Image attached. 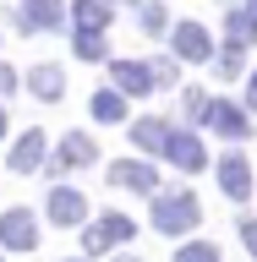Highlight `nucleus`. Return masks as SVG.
I'll list each match as a JSON object with an SVG mask.
<instances>
[{"mask_svg": "<svg viewBox=\"0 0 257 262\" xmlns=\"http://www.w3.org/2000/svg\"><path fill=\"white\" fill-rule=\"evenodd\" d=\"M77 55L82 60H104V38L98 33H77Z\"/></svg>", "mask_w": 257, "mask_h": 262, "instance_id": "nucleus-19", "label": "nucleus"}, {"mask_svg": "<svg viewBox=\"0 0 257 262\" xmlns=\"http://www.w3.org/2000/svg\"><path fill=\"white\" fill-rule=\"evenodd\" d=\"M246 16H252V22H257V0H252V6H246Z\"/></svg>", "mask_w": 257, "mask_h": 262, "instance_id": "nucleus-26", "label": "nucleus"}, {"mask_svg": "<svg viewBox=\"0 0 257 262\" xmlns=\"http://www.w3.org/2000/svg\"><path fill=\"white\" fill-rule=\"evenodd\" d=\"M110 180H115V186H126V191H159V175H153L148 164H137V159H121L110 169Z\"/></svg>", "mask_w": 257, "mask_h": 262, "instance_id": "nucleus-8", "label": "nucleus"}, {"mask_svg": "<svg viewBox=\"0 0 257 262\" xmlns=\"http://www.w3.org/2000/svg\"><path fill=\"white\" fill-rule=\"evenodd\" d=\"M213 66H219V77H235V71H241V55H235V49H225Z\"/></svg>", "mask_w": 257, "mask_h": 262, "instance_id": "nucleus-22", "label": "nucleus"}, {"mask_svg": "<svg viewBox=\"0 0 257 262\" xmlns=\"http://www.w3.org/2000/svg\"><path fill=\"white\" fill-rule=\"evenodd\" d=\"M203 120H208L219 137H230V142H241V137H246V110H241V104H225V98H219V104L203 110Z\"/></svg>", "mask_w": 257, "mask_h": 262, "instance_id": "nucleus-4", "label": "nucleus"}, {"mask_svg": "<svg viewBox=\"0 0 257 262\" xmlns=\"http://www.w3.org/2000/svg\"><path fill=\"white\" fill-rule=\"evenodd\" d=\"M175 55H181V60H208V55H213L208 33L197 28V22H181V28H175Z\"/></svg>", "mask_w": 257, "mask_h": 262, "instance_id": "nucleus-9", "label": "nucleus"}, {"mask_svg": "<svg viewBox=\"0 0 257 262\" xmlns=\"http://www.w3.org/2000/svg\"><path fill=\"white\" fill-rule=\"evenodd\" d=\"M11 88H16V77L6 71V66H0V93H11Z\"/></svg>", "mask_w": 257, "mask_h": 262, "instance_id": "nucleus-24", "label": "nucleus"}, {"mask_svg": "<svg viewBox=\"0 0 257 262\" xmlns=\"http://www.w3.org/2000/svg\"><path fill=\"white\" fill-rule=\"evenodd\" d=\"M38 164H44V137L28 131V137L11 147V169H16V175H28V169H38Z\"/></svg>", "mask_w": 257, "mask_h": 262, "instance_id": "nucleus-12", "label": "nucleus"}, {"mask_svg": "<svg viewBox=\"0 0 257 262\" xmlns=\"http://www.w3.org/2000/svg\"><path fill=\"white\" fill-rule=\"evenodd\" d=\"M115 88L121 93H153V77H148V66L143 60H115Z\"/></svg>", "mask_w": 257, "mask_h": 262, "instance_id": "nucleus-10", "label": "nucleus"}, {"mask_svg": "<svg viewBox=\"0 0 257 262\" xmlns=\"http://www.w3.org/2000/svg\"><path fill=\"white\" fill-rule=\"evenodd\" d=\"M175 262H219V251L197 241V246H181V257H175Z\"/></svg>", "mask_w": 257, "mask_h": 262, "instance_id": "nucleus-20", "label": "nucleus"}, {"mask_svg": "<svg viewBox=\"0 0 257 262\" xmlns=\"http://www.w3.org/2000/svg\"><path fill=\"white\" fill-rule=\"evenodd\" d=\"M219 186H225L230 202H246V196H252V169H246V159H235V153H230V159L219 164Z\"/></svg>", "mask_w": 257, "mask_h": 262, "instance_id": "nucleus-6", "label": "nucleus"}, {"mask_svg": "<svg viewBox=\"0 0 257 262\" xmlns=\"http://www.w3.org/2000/svg\"><path fill=\"white\" fill-rule=\"evenodd\" d=\"M225 28H230V49H235V55H241V49L257 38V22H252L246 11H230V22H225Z\"/></svg>", "mask_w": 257, "mask_h": 262, "instance_id": "nucleus-16", "label": "nucleus"}, {"mask_svg": "<svg viewBox=\"0 0 257 262\" xmlns=\"http://www.w3.org/2000/svg\"><path fill=\"white\" fill-rule=\"evenodd\" d=\"M197 219H203V208H197L192 191H159L153 196V229L159 235H186Z\"/></svg>", "mask_w": 257, "mask_h": 262, "instance_id": "nucleus-1", "label": "nucleus"}, {"mask_svg": "<svg viewBox=\"0 0 257 262\" xmlns=\"http://www.w3.org/2000/svg\"><path fill=\"white\" fill-rule=\"evenodd\" d=\"M131 235H137V224H131L126 213H104V219H98L88 235H82V246H88V251H110V246L131 241Z\"/></svg>", "mask_w": 257, "mask_h": 262, "instance_id": "nucleus-2", "label": "nucleus"}, {"mask_svg": "<svg viewBox=\"0 0 257 262\" xmlns=\"http://www.w3.org/2000/svg\"><path fill=\"white\" fill-rule=\"evenodd\" d=\"M143 28H148V33H164V6L148 0V6H143Z\"/></svg>", "mask_w": 257, "mask_h": 262, "instance_id": "nucleus-21", "label": "nucleus"}, {"mask_svg": "<svg viewBox=\"0 0 257 262\" xmlns=\"http://www.w3.org/2000/svg\"><path fill=\"white\" fill-rule=\"evenodd\" d=\"M131 137H137V147H159V153H164L170 126H164V120H137V131H131Z\"/></svg>", "mask_w": 257, "mask_h": 262, "instance_id": "nucleus-17", "label": "nucleus"}, {"mask_svg": "<svg viewBox=\"0 0 257 262\" xmlns=\"http://www.w3.org/2000/svg\"><path fill=\"white\" fill-rule=\"evenodd\" d=\"M28 88H33V93H38V98H61L66 77H61V71H55V66H33V71H28Z\"/></svg>", "mask_w": 257, "mask_h": 262, "instance_id": "nucleus-13", "label": "nucleus"}, {"mask_svg": "<svg viewBox=\"0 0 257 262\" xmlns=\"http://www.w3.org/2000/svg\"><path fill=\"white\" fill-rule=\"evenodd\" d=\"M49 219H55V224H82V219H88V202H82V191H71V186H55V191H49Z\"/></svg>", "mask_w": 257, "mask_h": 262, "instance_id": "nucleus-5", "label": "nucleus"}, {"mask_svg": "<svg viewBox=\"0 0 257 262\" xmlns=\"http://www.w3.org/2000/svg\"><path fill=\"white\" fill-rule=\"evenodd\" d=\"M0 137H6V115H0Z\"/></svg>", "mask_w": 257, "mask_h": 262, "instance_id": "nucleus-27", "label": "nucleus"}, {"mask_svg": "<svg viewBox=\"0 0 257 262\" xmlns=\"http://www.w3.org/2000/svg\"><path fill=\"white\" fill-rule=\"evenodd\" d=\"M71 11H77V28L82 33H98L104 22H110V6H104V0H77Z\"/></svg>", "mask_w": 257, "mask_h": 262, "instance_id": "nucleus-14", "label": "nucleus"}, {"mask_svg": "<svg viewBox=\"0 0 257 262\" xmlns=\"http://www.w3.org/2000/svg\"><path fill=\"white\" fill-rule=\"evenodd\" d=\"M61 164L71 169V164H93V137H82V131H71L61 142Z\"/></svg>", "mask_w": 257, "mask_h": 262, "instance_id": "nucleus-15", "label": "nucleus"}, {"mask_svg": "<svg viewBox=\"0 0 257 262\" xmlns=\"http://www.w3.org/2000/svg\"><path fill=\"white\" fill-rule=\"evenodd\" d=\"M16 22H22L28 33H38V28H61V0H28Z\"/></svg>", "mask_w": 257, "mask_h": 262, "instance_id": "nucleus-11", "label": "nucleus"}, {"mask_svg": "<svg viewBox=\"0 0 257 262\" xmlns=\"http://www.w3.org/2000/svg\"><path fill=\"white\" fill-rule=\"evenodd\" d=\"M241 241H246V251L257 257V219H241Z\"/></svg>", "mask_w": 257, "mask_h": 262, "instance_id": "nucleus-23", "label": "nucleus"}, {"mask_svg": "<svg viewBox=\"0 0 257 262\" xmlns=\"http://www.w3.org/2000/svg\"><path fill=\"white\" fill-rule=\"evenodd\" d=\"M121 115H126L121 93H93V120H121Z\"/></svg>", "mask_w": 257, "mask_h": 262, "instance_id": "nucleus-18", "label": "nucleus"}, {"mask_svg": "<svg viewBox=\"0 0 257 262\" xmlns=\"http://www.w3.org/2000/svg\"><path fill=\"white\" fill-rule=\"evenodd\" d=\"M246 104L257 110V71H252V88H246Z\"/></svg>", "mask_w": 257, "mask_h": 262, "instance_id": "nucleus-25", "label": "nucleus"}, {"mask_svg": "<svg viewBox=\"0 0 257 262\" xmlns=\"http://www.w3.org/2000/svg\"><path fill=\"white\" fill-rule=\"evenodd\" d=\"M0 246H11V251H33V246H38V224H33L28 208L0 213Z\"/></svg>", "mask_w": 257, "mask_h": 262, "instance_id": "nucleus-3", "label": "nucleus"}, {"mask_svg": "<svg viewBox=\"0 0 257 262\" xmlns=\"http://www.w3.org/2000/svg\"><path fill=\"white\" fill-rule=\"evenodd\" d=\"M121 262H137V257H121Z\"/></svg>", "mask_w": 257, "mask_h": 262, "instance_id": "nucleus-28", "label": "nucleus"}, {"mask_svg": "<svg viewBox=\"0 0 257 262\" xmlns=\"http://www.w3.org/2000/svg\"><path fill=\"white\" fill-rule=\"evenodd\" d=\"M164 153H170V164H181V169H203V142H197L192 131H170V137H164Z\"/></svg>", "mask_w": 257, "mask_h": 262, "instance_id": "nucleus-7", "label": "nucleus"}]
</instances>
